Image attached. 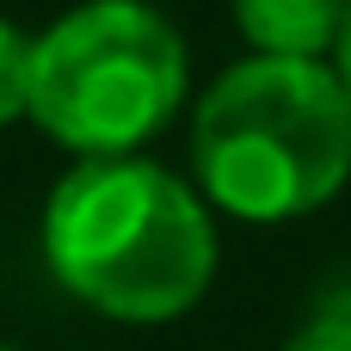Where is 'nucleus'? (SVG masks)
<instances>
[{
  "label": "nucleus",
  "instance_id": "nucleus-1",
  "mask_svg": "<svg viewBox=\"0 0 351 351\" xmlns=\"http://www.w3.org/2000/svg\"><path fill=\"white\" fill-rule=\"evenodd\" d=\"M43 259L80 308L160 327L204 302L216 278V222L179 173L142 154H93L68 167L43 204Z\"/></svg>",
  "mask_w": 351,
  "mask_h": 351
},
{
  "label": "nucleus",
  "instance_id": "nucleus-2",
  "mask_svg": "<svg viewBox=\"0 0 351 351\" xmlns=\"http://www.w3.org/2000/svg\"><path fill=\"white\" fill-rule=\"evenodd\" d=\"M204 204L241 222H296L351 179V93L327 56H247L191 117Z\"/></svg>",
  "mask_w": 351,
  "mask_h": 351
},
{
  "label": "nucleus",
  "instance_id": "nucleus-3",
  "mask_svg": "<svg viewBox=\"0 0 351 351\" xmlns=\"http://www.w3.org/2000/svg\"><path fill=\"white\" fill-rule=\"evenodd\" d=\"M185 37L148 0H86L31 37L25 117L68 154H136L185 105Z\"/></svg>",
  "mask_w": 351,
  "mask_h": 351
},
{
  "label": "nucleus",
  "instance_id": "nucleus-4",
  "mask_svg": "<svg viewBox=\"0 0 351 351\" xmlns=\"http://www.w3.org/2000/svg\"><path fill=\"white\" fill-rule=\"evenodd\" d=\"M228 6L259 56H327L346 19V0H228Z\"/></svg>",
  "mask_w": 351,
  "mask_h": 351
},
{
  "label": "nucleus",
  "instance_id": "nucleus-5",
  "mask_svg": "<svg viewBox=\"0 0 351 351\" xmlns=\"http://www.w3.org/2000/svg\"><path fill=\"white\" fill-rule=\"evenodd\" d=\"M284 351H351V278L327 284L315 296V308L302 315V327L284 339Z\"/></svg>",
  "mask_w": 351,
  "mask_h": 351
},
{
  "label": "nucleus",
  "instance_id": "nucleus-6",
  "mask_svg": "<svg viewBox=\"0 0 351 351\" xmlns=\"http://www.w3.org/2000/svg\"><path fill=\"white\" fill-rule=\"evenodd\" d=\"M25 105H31V37L12 19H0V123L25 117Z\"/></svg>",
  "mask_w": 351,
  "mask_h": 351
},
{
  "label": "nucleus",
  "instance_id": "nucleus-7",
  "mask_svg": "<svg viewBox=\"0 0 351 351\" xmlns=\"http://www.w3.org/2000/svg\"><path fill=\"white\" fill-rule=\"evenodd\" d=\"M327 62H333V74L346 80V93H351V0H346V19H339V37H333Z\"/></svg>",
  "mask_w": 351,
  "mask_h": 351
},
{
  "label": "nucleus",
  "instance_id": "nucleus-8",
  "mask_svg": "<svg viewBox=\"0 0 351 351\" xmlns=\"http://www.w3.org/2000/svg\"><path fill=\"white\" fill-rule=\"evenodd\" d=\"M0 351H19V346H0Z\"/></svg>",
  "mask_w": 351,
  "mask_h": 351
}]
</instances>
